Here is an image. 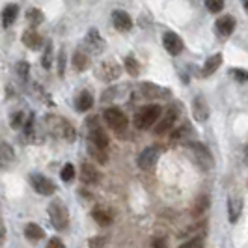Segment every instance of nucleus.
Masks as SVG:
<instances>
[{"label":"nucleus","mask_w":248,"mask_h":248,"mask_svg":"<svg viewBox=\"0 0 248 248\" xmlns=\"http://www.w3.org/2000/svg\"><path fill=\"white\" fill-rule=\"evenodd\" d=\"M28 19H30L32 25H39V23L43 21V15H41L39 10H30V12H28Z\"/></svg>","instance_id":"32"},{"label":"nucleus","mask_w":248,"mask_h":248,"mask_svg":"<svg viewBox=\"0 0 248 248\" xmlns=\"http://www.w3.org/2000/svg\"><path fill=\"white\" fill-rule=\"evenodd\" d=\"M77 110L78 112H86L90 110L92 107H93V97H92V93L90 92H82L78 97H77Z\"/></svg>","instance_id":"20"},{"label":"nucleus","mask_w":248,"mask_h":248,"mask_svg":"<svg viewBox=\"0 0 248 248\" xmlns=\"http://www.w3.org/2000/svg\"><path fill=\"white\" fill-rule=\"evenodd\" d=\"M207 207H209V196H205V194H202L198 200H196V203H194V209H192V215L194 217H200L202 213L207 211Z\"/></svg>","instance_id":"25"},{"label":"nucleus","mask_w":248,"mask_h":248,"mask_svg":"<svg viewBox=\"0 0 248 248\" xmlns=\"http://www.w3.org/2000/svg\"><path fill=\"white\" fill-rule=\"evenodd\" d=\"M71 62H73V67L77 71H84V69L90 67V58H88L86 52H82V50H77V52H75Z\"/></svg>","instance_id":"17"},{"label":"nucleus","mask_w":248,"mask_h":248,"mask_svg":"<svg viewBox=\"0 0 248 248\" xmlns=\"http://www.w3.org/2000/svg\"><path fill=\"white\" fill-rule=\"evenodd\" d=\"M23 124V114L21 112H17V114H13V120H12V127H19V125Z\"/></svg>","instance_id":"35"},{"label":"nucleus","mask_w":248,"mask_h":248,"mask_svg":"<svg viewBox=\"0 0 248 248\" xmlns=\"http://www.w3.org/2000/svg\"><path fill=\"white\" fill-rule=\"evenodd\" d=\"M99 172H97V168L92 164V162H82V166H80V179H82V183H86V185H95V183H99Z\"/></svg>","instance_id":"10"},{"label":"nucleus","mask_w":248,"mask_h":248,"mask_svg":"<svg viewBox=\"0 0 248 248\" xmlns=\"http://www.w3.org/2000/svg\"><path fill=\"white\" fill-rule=\"evenodd\" d=\"M92 217H93V220L99 224V226H108L112 222V217L108 211H105V209H101V207H95L93 211H92Z\"/></svg>","instance_id":"23"},{"label":"nucleus","mask_w":248,"mask_h":248,"mask_svg":"<svg viewBox=\"0 0 248 248\" xmlns=\"http://www.w3.org/2000/svg\"><path fill=\"white\" fill-rule=\"evenodd\" d=\"M205 6H207L209 12L218 13L224 8V0H205Z\"/></svg>","instance_id":"29"},{"label":"nucleus","mask_w":248,"mask_h":248,"mask_svg":"<svg viewBox=\"0 0 248 248\" xmlns=\"http://www.w3.org/2000/svg\"><path fill=\"white\" fill-rule=\"evenodd\" d=\"M112 21H114V26L122 32H127L133 28V21L129 17V13H125L124 10H114L112 12Z\"/></svg>","instance_id":"11"},{"label":"nucleus","mask_w":248,"mask_h":248,"mask_svg":"<svg viewBox=\"0 0 248 248\" xmlns=\"http://www.w3.org/2000/svg\"><path fill=\"white\" fill-rule=\"evenodd\" d=\"M49 217H50V222L56 230L63 232L67 226H69V215H67V209L63 205L60 200L52 202L49 205Z\"/></svg>","instance_id":"1"},{"label":"nucleus","mask_w":248,"mask_h":248,"mask_svg":"<svg viewBox=\"0 0 248 248\" xmlns=\"http://www.w3.org/2000/svg\"><path fill=\"white\" fill-rule=\"evenodd\" d=\"M13 161V151L8 144L0 142V166H6Z\"/></svg>","instance_id":"24"},{"label":"nucleus","mask_w":248,"mask_h":248,"mask_svg":"<svg viewBox=\"0 0 248 248\" xmlns=\"http://www.w3.org/2000/svg\"><path fill=\"white\" fill-rule=\"evenodd\" d=\"M41 63H43V67H45V69H50V65H52V47H50V45L45 49V54H43Z\"/></svg>","instance_id":"31"},{"label":"nucleus","mask_w":248,"mask_h":248,"mask_svg":"<svg viewBox=\"0 0 248 248\" xmlns=\"http://www.w3.org/2000/svg\"><path fill=\"white\" fill-rule=\"evenodd\" d=\"M157 161H159V149H157V146H149V148H146L138 155V166L142 170L153 168Z\"/></svg>","instance_id":"6"},{"label":"nucleus","mask_w":248,"mask_h":248,"mask_svg":"<svg viewBox=\"0 0 248 248\" xmlns=\"http://www.w3.org/2000/svg\"><path fill=\"white\" fill-rule=\"evenodd\" d=\"M179 248H203V239H202V237H194V239L183 243Z\"/></svg>","instance_id":"30"},{"label":"nucleus","mask_w":248,"mask_h":248,"mask_svg":"<svg viewBox=\"0 0 248 248\" xmlns=\"http://www.w3.org/2000/svg\"><path fill=\"white\" fill-rule=\"evenodd\" d=\"M192 114L198 122H205L209 118V107H207V101L203 99L202 95L194 97V103H192Z\"/></svg>","instance_id":"12"},{"label":"nucleus","mask_w":248,"mask_h":248,"mask_svg":"<svg viewBox=\"0 0 248 248\" xmlns=\"http://www.w3.org/2000/svg\"><path fill=\"white\" fill-rule=\"evenodd\" d=\"M86 41L93 47L95 50H99L103 49V37L99 36V32L95 30V28H92L90 32H88V37H86Z\"/></svg>","instance_id":"26"},{"label":"nucleus","mask_w":248,"mask_h":248,"mask_svg":"<svg viewBox=\"0 0 248 248\" xmlns=\"http://www.w3.org/2000/svg\"><path fill=\"white\" fill-rule=\"evenodd\" d=\"M105 122L114 133H124L127 129V116L120 108H107L105 110Z\"/></svg>","instance_id":"3"},{"label":"nucleus","mask_w":248,"mask_h":248,"mask_svg":"<svg viewBox=\"0 0 248 248\" xmlns=\"http://www.w3.org/2000/svg\"><path fill=\"white\" fill-rule=\"evenodd\" d=\"M153 248H166V241H164V239H155V241H153Z\"/></svg>","instance_id":"38"},{"label":"nucleus","mask_w":248,"mask_h":248,"mask_svg":"<svg viewBox=\"0 0 248 248\" xmlns=\"http://www.w3.org/2000/svg\"><path fill=\"white\" fill-rule=\"evenodd\" d=\"M17 13H19V8L15 6V4H10V6H6L4 8V13H2V25L6 26H12L15 23V19H17Z\"/></svg>","instance_id":"19"},{"label":"nucleus","mask_w":248,"mask_h":248,"mask_svg":"<svg viewBox=\"0 0 248 248\" xmlns=\"http://www.w3.org/2000/svg\"><path fill=\"white\" fill-rule=\"evenodd\" d=\"M217 32L220 34V36H230L232 32H233V28H235V21H233V17H230V15H224L220 17L218 21H217Z\"/></svg>","instance_id":"15"},{"label":"nucleus","mask_w":248,"mask_h":248,"mask_svg":"<svg viewBox=\"0 0 248 248\" xmlns=\"http://www.w3.org/2000/svg\"><path fill=\"white\" fill-rule=\"evenodd\" d=\"M190 149L196 153V157H198V161L202 166H205V168H211L213 166V157L211 153H209V149L205 148V146H202V144H190Z\"/></svg>","instance_id":"13"},{"label":"nucleus","mask_w":248,"mask_h":248,"mask_svg":"<svg viewBox=\"0 0 248 248\" xmlns=\"http://www.w3.org/2000/svg\"><path fill=\"white\" fill-rule=\"evenodd\" d=\"M245 8L248 10V0H245Z\"/></svg>","instance_id":"40"},{"label":"nucleus","mask_w":248,"mask_h":248,"mask_svg":"<svg viewBox=\"0 0 248 248\" xmlns=\"http://www.w3.org/2000/svg\"><path fill=\"white\" fill-rule=\"evenodd\" d=\"M97 78L101 80H105V82H112V80H116L120 75H122V67H120V63L118 62H112V60H107V62H103L97 67Z\"/></svg>","instance_id":"5"},{"label":"nucleus","mask_w":248,"mask_h":248,"mask_svg":"<svg viewBox=\"0 0 248 248\" xmlns=\"http://www.w3.org/2000/svg\"><path fill=\"white\" fill-rule=\"evenodd\" d=\"M220 63H222V56H220V54H213V56H209V58L205 60V63H203V75H205V77L213 75L218 67H220Z\"/></svg>","instance_id":"18"},{"label":"nucleus","mask_w":248,"mask_h":248,"mask_svg":"<svg viewBox=\"0 0 248 248\" xmlns=\"http://www.w3.org/2000/svg\"><path fill=\"white\" fill-rule=\"evenodd\" d=\"M245 162L248 164V148H247V151H245Z\"/></svg>","instance_id":"39"},{"label":"nucleus","mask_w":248,"mask_h":248,"mask_svg":"<svg viewBox=\"0 0 248 248\" xmlns=\"http://www.w3.org/2000/svg\"><path fill=\"white\" fill-rule=\"evenodd\" d=\"M58 73L60 77H63L65 73V50H60V56H58Z\"/></svg>","instance_id":"33"},{"label":"nucleus","mask_w":248,"mask_h":248,"mask_svg":"<svg viewBox=\"0 0 248 248\" xmlns=\"http://www.w3.org/2000/svg\"><path fill=\"white\" fill-rule=\"evenodd\" d=\"M60 177H62V181H65V183L73 181L75 179V166L73 164H65V166L62 168V172H60Z\"/></svg>","instance_id":"28"},{"label":"nucleus","mask_w":248,"mask_h":248,"mask_svg":"<svg viewBox=\"0 0 248 248\" xmlns=\"http://www.w3.org/2000/svg\"><path fill=\"white\" fill-rule=\"evenodd\" d=\"M23 43H25L28 49L32 50H37L39 47H41V37H39V34H37L36 30H26L25 34H23Z\"/></svg>","instance_id":"16"},{"label":"nucleus","mask_w":248,"mask_h":248,"mask_svg":"<svg viewBox=\"0 0 248 248\" xmlns=\"http://www.w3.org/2000/svg\"><path fill=\"white\" fill-rule=\"evenodd\" d=\"M25 235L28 237L30 241H39V239L45 237V232H43V228H39L37 224L30 222L25 226Z\"/></svg>","instance_id":"21"},{"label":"nucleus","mask_w":248,"mask_h":248,"mask_svg":"<svg viewBox=\"0 0 248 248\" xmlns=\"http://www.w3.org/2000/svg\"><path fill=\"white\" fill-rule=\"evenodd\" d=\"M17 71H19V75H21V77H26V75H28V63L21 62L19 65H17Z\"/></svg>","instance_id":"37"},{"label":"nucleus","mask_w":248,"mask_h":248,"mask_svg":"<svg viewBox=\"0 0 248 248\" xmlns=\"http://www.w3.org/2000/svg\"><path fill=\"white\" fill-rule=\"evenodd\" d=\"M90 144H93V146H97V148L105 149V151H107V148H108V137H107V133L97 125L95 116L90 118Z\"/></svg>","instance_id":"4"},{"label":"nucleus","mask_w":248,"mask_h":248,"mask_svg":"<svg viewBox=\"0 0 248 248\" xmlns=\"http://www.w3.org/2000/svg\"><path fill=\"white\" fill-rule=\"evenodd\" d=\"M88 153L92 155V159H95L99 164H107V162H108V155H107V151L97 148V146H93V144H90V142H88Z\"/></svg>","instance_id":"22"},{"label":"nucleus","mask_w":248,"mask_h":248,"mask_svg":"<svg viewBox=\"0 0 248 248\" xmlns=\"http://www.w3.org/2000/svg\"><path fill=\"white\" fill-rule=\"evenodd\" d=\"M175 120H177V118H175L174 108H168L166 114L161 116V118H159V122L155 124V135H159V137H161V135H166V133L174 127Z\"/></svg>","instance_id":"7"},{"label":"nucleus","mask_w":248,"mask_h":248,"mask_svg":"<svg viewBox=\"0 0 248 248\" xmlns=\"http://www.w3.org/2000/svg\"><path fill=\"white\" fill-rule=\"evenodd\" d=\"M47 248H65V245H63L60 239H50Z\"/></svg>","instance_id":"36"},{"label":"nucleus","mask_w":248,"mask_h":248,"mask_svg":"<svg viewBox=\"0 0 248 248\" xmlns=\"http://www.w3.org/2000/svg\"><path fill=\"white\" fill-rule=\"evenodd\" d=\"M32 186L36 188V192L43 194V196H50V194H54V185H52V181L47 179L45 175H39V174L32 175Z\"/></svg>","instance_id":"8"},{"label":"nucleus","mask_w":248,"mask_h":248,"mask_svg":"<svg viewBox=\"0 0 248 248\" xmlns=\"http://www.w3.org/2000/svg\"><path fill=\"white\" fill-rule=\"evenodd\" d=\"M159 118H161V107L149 105L135 116V125H137V129H149L151 125L159 122Z\"/></svg>","instance_id":"2"},{"label":"nucleus","mask_w":248,"mask_h":248,"mask_svg":"<svg viewBox=\"0 0 248 248\" xmlns=\"http://www.w3.org/2000/svg\"><path fill=\"white\" fill-rule=\"evenodd\" d=\"M162 43H164V49L168 50L170 54H179L183 50V39L177 36L175 32H166L162 37Z\"/></svg>","instance_id":"9"},{"label":"nucleus","mask_w":248,"mask_h":248,"mask_svg":"<svg viewBox=\"0 0 248 248\" xmlns=\"http://www.w3.org/2000/svg\"><path fill=\"white\" fill-rule=\"evenodd\" d=\"M125 69H127L129 75L138 77V75H140V63H138L133 56H127V58H125Z\"/></svg>","instance_id":"27"},{"label":"nucleus","mask_w":248,"mask_h":248,"mask_svg":"<svg viewBox=\"0 0 248 248\" xmlns=\"http://www.w3.org/2000/svg\"><path fill=\"white\" fill-rule=\"evenodd\" d=\"M232 73H233V77H235L237 80H241V82L248 80V71H245V69H233Z\"/></svg>","instance_id":"34"},{"label":"nucleus","mask_w":248,"mask_h":248,"mask_svg":"<svg viewBox=\"0 0 248 248\" xmlns=\"http://www.w3.org/2000/svg\"><path fill=\"white\" fill-rule=\"evenodd\" d=\"M241 211H243V200L232 196L228 200V218H230V222H237V218L241 217Z\"/></svg>","instance_id":"14"}]
</instances>
